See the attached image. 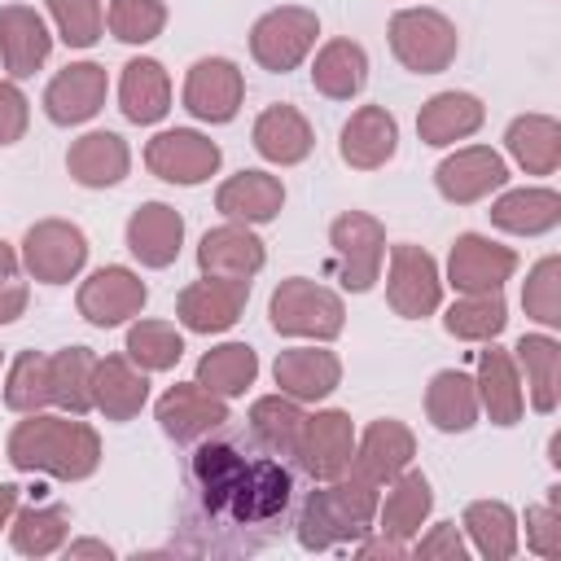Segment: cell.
Instances as JSON below:
<instances>
[{
    "mask_svg": "<svg viewBox=\"0 0 561 561\" xmlns=\"http://www.w3.org/2000/svg\"><path fill=\"white\" fill-rule=\"evenodd\" d=\"M377 517V482L359 478L351 469V478H333V486L311 491L298 517V539L302 548H333L342 539H355L368 530V522Z\"/></svg>",
    "mask_w": 561,
    "mask_h": 561,
    "instance_id": "obj_3",
    "label": "cell"
},
{
    "mask_svg": "<svg viewBox=\"0 0 561 561\" xmlns=\"http://www.w3.org/2000/svg\"><path fill=\"white\" fill-rule=\"evenodd\" d=\"M127 355L131 364H140L145 373H162V368H175L180 355H184V337L175 333V324L167 320H140L127 329Z\"/></svg>",
    "mask_w": 561,
    "mask_h": 561,
    "instance_id": "obj_44",
    "label": "cell"
},
{
    "mask_svg": "<svg viewBox=\"0 0 561 561\" xmlns=\"http://www.w3.org/2000/svg\"><path fill=\"white\" fill-rule=\"evenodd\" d=\"M355 456V430L346 412H316L302 421V438H298V460L311 478L333 482L351 469Z\"/></svg>",
    "mask_w": 561,
    "mask_h": 561,
    "instance_id": "obj_11",
    "label": "cell"
},
{
    "mask_svg": "<svg viewBox=\"0 0 561 561\" xmlns=\"http://www.w3.org/2000/svg\"><path fill=\"white\" fill-rule=\"evenodd\" d=\"M66 167H70V175L83 188H110V184H118L127 175L131 153H127L123 136H114V131H88V136H79L70 145Z\"/></svg>",
    "mask_w": 561,
    "mask_h": 561,
    "instance_id": "obj_26",
    "label": "cell"
},
{
    "mask_svg": "<svg viewBox=\"0 0 561 561\" xmlns=\"http://www.w3.org/2000/svg\"><path fill=\"white\" fill-rule=\"evenodd\" d=\"M561 219V197L552 188H513L491 206V224L517 237H535L557 228Z\"/></svg>",
    "mask_w": 561,
    "mask_h": 561,
    "instance_id": "obj_33",
    "label": "cell"
},
{
    "mask_svg": "<svg viewBox=\"0 0 561 561\" xmlns=\"http://www.w3.org/2000/svg\"><path fill=\"white\" fill-rule=\"evenodd\" d=\"M53 22L70 48H88L101 35V0H48Z\"/></svg>",
    "mask_w": 561,
    "mask_h": 561,
    "instance_id": "obj_48",
    "label": "cell"
},
{
    "mask_svg": "<svg viewBox=\"0 0 561 561\" xmlns=\"http://www.w3.org/2000/svg\"><path fill=\"white\" fill-rule=\"evenodd\" d=\"M158 421L175 443H193V438H202L228 421V403L219 394H210L206 386L188 381V386H171L158 399Z\"/></svg>",
    "mask_w": 561,
    "mask_h": 561,
    "instance_id": "obj_18",
    "label": "cell"
},
{
    "mask_svg": "<svg viewBox=\"0 0 561 561\" xmlns=\"http://www.w3.org/2000/svg\"><path fill=\"white\" fill-rule=\"evenodd\" d=\"M465 530L473 539V548L486 561H508L517 552V517L508 504L500 500H478L465 508Z\"/></svg>",
    "mask_w": 561,
    "mask_h": 561,
    "instance_id": "obj_39",
    "label": "cell"
},
{
    "mask_svg": "<svg viewBox=\"0 0 561 561\" xmlns=\"http://www.w3.org/2000/svg\"><path fill=\"white\" fill-rule=\"evenodd\" d=\"M517 267V254L508 245H495L478 232H465L456 237L451 245V259H447V276L460 294H486V289H500Z\"/></svg>",
    "mask_w": 561,
    "mask_h": 561,
    "instance_id": "obj_15",
    "label": "cell"
},
{
    "mask_svg": "<svg viewBox=\"0 0 561 561\" xmlns=\"http://www.w3.org/2000/svg\"><path fill=\"white\" fill-rule=\"evenodd\" d=\"M416 557H447V561H465V539L451 522H438L421 543H416Z\"/></svg>",
    "mask_w": 561,
    "mask_h": 561,
    "instance_id": "obj_52",
    "label": "cell"
},
{
    "mask_svg": "<svg viewBox=\"0 0 561 561\" xmlns=\"http://www.w3.org/2000/svg\"><path fill=\"white\" fill-rule=\"evenodd\" d=\"M390 48L412 75H438L456 61V26L434 9H403L390 18Z\"/></svg>",
    "mask_w": 561,
    "mask_h": 561,
    "instance_id": "obj_5",
    "label": "cell"
},
{
    "mask_svg": "<svg viewBox=\"0 0 561 561\" xmlns=\"http://www.w3.org/2000/svg\"><path fill=\"white\" fill-rule=\"evenodd\" d=\"M526 543L539 557H561V508H557V500L526 508Z\"/></svg>",
    "mask_w": 561,
    "mask_h": 561,
    "instance_id": "obj_49",
    "label": "cell"
},
{
    "mask_svg": "<svg viewBox=\"0 0 561 561\" xmlns=\"http://www.w3.org/2000/svg\"><path fill=\"white\" fill-rule=\"evenodd\" d=\"M473 386L482 390V403H486L495 425H513L522 416V381H517V368H513V359L504 351H495V346L482 351Z\"/></svg>",
    "mask_w": 561,
    "mask_h": 561,
    "instance_id": "obj_38",
    "label": "cell"
},
{
    "mask_svg": "<svg viewBox=\"0 0 561 561\" xmlns=\"http://www.w3.org/2000/svg\"><path fill=\"white\" fill-rule=\"evenodd\" d=\"M311 127L307 118L294 110V105H272L259 114L254 123V149L267 158V162H280V167H294L311 153Z\"/></svg>",
    "mask_w": 561,
    "mask_h": 561,
    "instance_id": "obj_30",
    "label": "cell"
},
{
    "mask_svg": "<svg viewBox=\"0 0 561 561\" xmlns=\"http://www.w3.org/2000/svg\"><path fill=\"white\" fill-rule=\"evenodd\" d=\"M9 460L26 473L44 469L53 478H88L101 465V438L83 421L31 412V421H18L9 434Z\"/></svg>",
    "mask_w": 561,
    "mask_h": 561,
    "instance_id": "obj_2",
    "label": "cell"
},
{
    "mask_svg": "<svg viewBox=\"0 0 561 561\" xmlns=\"http://www.w3.org/2000/svg\"><path fill=\"white\" fill-rule=\"evenodd\" d=\"M145 167L167 184H202L219 167V145L206 140L202 131L175 127L145 145Z\"/></svg>",
    "mask_w": 561,
    "mask_h": 561,
    "instance_id": "obj_8",
    "label": "cell"
},
{
    "mask_svg": "<svg viewBox=\"0 0 561 561\" xmlns=\"http://www.w3.org/2000/svg\"><path fill=\"white\" fill-rule=\"evenodd\" d=\"M425 416L434 421V430L443 434H460L478 421V386L473 377L456 373V368H443L434 373L430 390H425Z\"/></svg>",
    "mask_w": 561,
    "mask_h": 561,
    "instance_id": "obj_31",
    "label": "cell"
},
{
    "mask_svg": "<svg viewBox=\"0 0 561 561\" xmlns=\"http://www.w3.org/2000/svg\"><path fill=\"white\" fill-rule=\"evenodd\" d=\"M118 101L123 114L131 123H158L171 110V79L153 57H136L123 66V83H118Z\"/></svg>",
    "mask_w": 561,
    "mask_h": 561,
    "instance_id": "obj_29",
    "label": "cell"
},
{
    "mask_svg": "<svg viewBox=\"0 0 561 561\" xmlns=\"http://www.w3.org/2000/svg\"><path fill=\"white\" fill-rule=\"evenodd\" d=\"M416 451V438L403 421H373L364 430V443L359 451L351 456V469L368 482H390L394 473H403V465L412 460Z\"/></svg>",
    "mask_w": 561,
    "mask_h": 561,
    "instance_id": "obj_24",
    "label": "cell"
},
{
    "mask_svg": "<svg viewBox=\"0 0 561 561\" xmlns=\"http://www.w3.org/2000/svg\"><path fill=\"white\" fill-rule=\"evenodd\" d=\"M26 131V96L13 83H0V145L22 140Z\"/></svg>",
    "mask_w": 561,
    "mask_h": 561,
    "instance_id": "obj_51",
    "label": "cell"
},
{
    "mask_svg": "<svg viewBox=\"0 0 561 561\" xmlns=\"http://www.w3.org/2000/svg\"><path fill=\"white\" fill-rule=\"evenodd\" d=\"M197 263L206 276H237V280H250L259 267H263V241L241 228V224H224V228H210L197 245Z\"/></svg>",
    "mask_w": 561,
    "mask_h": 561,
    "instance_id": "obj_22",
    "label": "cell"
},
{
    "mask_svg": "<svg viewBox=\"0 0 561 561\" xmlns=\"http://www.w3.org/2000/svg\"><path fill=\"white\" fill-rule=\"evenodd\" d=\"M517 364L526 368L530 403L539 412H552L557 408V386H561V346L543 333H526L517 342Z\"/></svg>",
    "mask_w": 561,
    "mask_h": 561,
    "instance_id": "obj_40",
    "label": "cell"
},
{
    "mask_svg": "<svg viewBox=\"0 0 561 561\" xmlns=\"http://www.w3.org/2000/svg\"><path fill=\"white\" fill-rule=\"evenodd\" d=\"M438 267L421 245H394L390 250V280H386V298L399 316L421 320L438 307Z\"/></svg>",
    "mask_w": 561,
    "mask_h": 561,
    "instance_id": "obj_12",
    "label": "cell"
},
{
    "mask_svg": "<svg viewBox=\"0 0 561 561\" xmlns=\"http://www.w3.org/2000/svg\"><path fill=\"white\" fill-rule=\"evenodd\" d=\"M92 351L88 346H66L57 355H48V390H53V403H61L66 412L83 416L92 408Z\"/></svg>",
    "mask_w": 561,
    "mask_h": 561,
    "instance_id": "obj_37",
    "label": "cell"
},
{
    "mask_svg": "<svg viewBox=\"0 0 561 561\" xmlns=\"http://www.w3.org/2000/svg\"><path fill=\"white\" fill-rule=\"evenodd\" d=\"M245 298H250V280H237V276H206V280H193V285L180 294L175 316H180L184 329H193V333H219V329H228V324L241 320Z\"/></svg>",
    "mask_w": 561,
    "mask_h": 561,
    "instance_id": "obj_10",
    "label": "cell"
},
{
    "mask_svg": "<svg viewBox=\"0 0 561 561\" xmlns=\"http://www.w3.org/2000/svg\"><path fill=\"white\" fill-rule=\"evenodd\" d=\"M13 508H18V486L13 482H0V526L13 517Z\"/></svg>",
    "mask_w": 561,
    "mask_h": 561,
    "instance_id": "obj_55",
    "label": "cell"
},
{
    "mask_svg": "<svg viewBox=\"0 0 561 561\" xmlns=\"http://www.w3.org/2000/svg\"><path fill=\"white\" fill-rule=\"evenodd\" d=\"M22 259H26V267H31L35 280H44V285H66L70 276H79V267H83V259H88V241H83V232H79L75 224H66V219H44V224H35V228L26 232Z\"/></svg>",
    "mask_w": 561,
    "mask_h": 561,
    "instance_id": "obj_9",
    "label": "cell"
},
{
    "mask_svg": "<svg viewBox=\"0 0 561 561\" xmlns=\"http://www.w3.org/2000/svg\"><path fill=\"white\" fill-rule=\"evenodd\" d=\"M359 552H364V557H399L403 548H399V539H390V535H386V539H373V543H364Z\"/></svg>",
    "mask_w": 561,
    "mask_h": 561,
    "instance_id": "obj_53",
    "label": "cell"
},
{
    "mask_svg": "<svg viewBox=\"0 0 561 561\" xmlns=\"http://www.w3.org/2000/svg\"><path fill=\"white\" fill-rule=\"evenodd\" d=\"M368 79V57L355 39H329L320 53H316V66H311V83L316 92L333 96V101H351Z\"/></svg>",
    "mask_w": 561,
    "mask_h": 561,
    "instance_id": "obj_32",
    "label": "cell"
},
{
    "mask_svg": "<svg viewBox=\"0 0 561 561\" xmlns=\"http://www.w3.org/2000/svg\"><path fill=\"white\" fill-rule=\"evenodd\" d=\"M500 329H504V298H500V289L465 294V298L451 302V311H447V333H451V337L491 342Z\"/></svg>",
    "mask_w": 561,
    "mask_h": 561,
    "instance_id": "obj_43",
    "label": "cell"
},
{
    "mask_svg": "<svg viewBox=\"0 0 561 561\" xmlns=\"http://www.w3.org/2000/svg\"><path fill=\"white\" fill-rule=\"evenodd\" d=\"M302 412L294 399H280V394H267L250 408V430L254 438L276 451V456H298V438H302Z\"/></svg>",
    "mask_w": 561,
    "mask_h": 561,
    "instance_id": "obj_41",
    "label": "cell"
},
{
    "mask_svg": "<svg viewBox=\"0 0 561 561\" xmlns=\"http://www.w3.org/2000/svg\"><path fill=\"white\" fill-rule=\"evenodd\" d=\"M26 311V280L18 272V254L0 241V324H13Z\"/></svg>",
    "mask_w": 561,
    "mask_h": 561,
    "instance_id": "obj_50",
    "label": "cell"
},
{
    "mask_svg": "<svg viewBox=\"0 0 561 561\" xmlns=\"http://www.w3.org/2000/svg\"><path fill=\"white\" fill-rule=\"evenodd\" d=\"M241 70L224 57H202L184 79V110L202 123H228L241 110Z\"/></svg>",
    "mask_w": 561,
    "mask_h": 561,
    "instance_id": "obj_14",
    "label": "cell"
},
{
    "mask_svg": "<svg viewBox=\"0 0 561 561\" xmlns=\"http://www.w3.org/2000/svg\"><path fill=\"white\" fill-rule=\"evenodd\" d=\"M193 478L210 513L232 517L237 526L272 522L289 504V473L276 460H245L228 443H206L193 451Z\"/></svg>",
    "mask_w": 561,
    "mask_h": 561,
    "instance_id": "obj_1",
    "label": "cell"
},
{
    "mask_svg": "<svg viewBox=\"0 0 561 561\" xmlns=\"http://www.w3.org/2000/svg\"><path fill=\"white\" fill-rule=\"evenodd\" d=\"M145 280L127 267H101L79 285V316L96 329L123 324L145 307Z\"/></svg>",
    "mask_w": 561,
    "mask_h": 561,
    "instance_id": "obj_13",
    "label": "cell"
},
{
    "mask_svg": "<svg viewBox=\"0 0 561 561\" xmlns=\"http://www.w3.org/2000/svg\"><path fill=\"white\" fill-rule=\"evenodd\" d=\"M215 206H219L228 219L267 224V219H276V210L285 206V188H280V180L267 175V171H241V175H232V180L219 184Z\"/></svg>",
    "mask_w": 561,
    "mask_h": 561,
    "instance_id": "obj_27",
    "label": "cell"
},
{
    "mask_svg": "<svg viewBox=\"0 0 561 561\" xmlns=\"http://www.w3.org/2000/svg\"><path fill=\"white\" fill-rule=\"evenodd\" d=\"M48 26L35 9L26 4H4L0 9V57H4V70L13 79H26L35 75L44 61H48Z\"/></svg>",
    "mask_w": 561,
    "mask_h": 561,
    "instance_id": "obj_20",
    "label": "cell"
},
{
    "mask_svg": "<svg viewBox=\"0 0 561 561\" xmlns=\"http://www.w3.org/2000/svg\"><path fill=\"white\" fill-rule=\"evenodd\" d=\"M149 399L145 368H131L123 355H105L92 368V408H101L110 421H131Z\"/></svg>",
    "mask_w": 561,
    "mask_h": 561,
    "instance_id": "obj_23",
    "label": "cell"
},
{
    "mask_svg": "<svg viewBox=\"0 0 561 561\" xmlns=\"http://www.w3.org/2000/svg\"><path fill=\"white\" fill-rule=\"evenodd\" d=\"M272 329L285 333V337H316V342H329L342 333V298L316 280H302V276H289L276 285L272 294Z\"/></svg>",
    "mask_w": 561,
    "mask_h": 561,
    "instance_id": "obj_4",
    "label": "cell"
},
{
    "mask_svg": "<svg viewBox=\"0 0 561 561\" xmlns=\"http://www.w3.org/2000/svg\"><path fill=\"white\" fill-rule=\"evenodd\" d=\"M66 557H105V561H110V548H105V543H96V539H83V543H70V548H66Z\"/></svg>",
    "mask_w": 561,
    "mask_h": 561,
    "instance_id": "obj_54",
    "label": "cell"
},
{
    "mask_svg": "<svg viewBox=\"0 0 561 561\" xmlns=\"http://www.w3.org/2000/svg\"><path fill=\"white\" fill-rule=\"evenodd\" d=\"M329 241H333V254H337V276L346 289L364 294L377 272H381V254H386V228L364 215V210H346L333 219L329 228Z\"/></svg>",
    "mask_w": 561,
    "mask_h": 561,
    "instance_id": "obj_7",
    "label": "cell"
},
{
    "mask_svg": "<svg viewBox=\"0 0 561 561\" xmlns=\"http://www.w3.org/2000/svg\"><path fill=\"white\" fill-rule=\"evenodd\" d=\"M105 66H96V61H75V66H66L53 83H48V92H44V110H48V118L53 123H61V127H70V123H88L101 105H105Z\"/></svg>",
    "mask_w": 561,
    "mask_h": 561,
    "instance_id": "obj_17",
    "label": "cell"
},
{
    "mask_svg": "<svg viewBox=\"0 0 561 561\" xmlns=\"http://www.w3.org/2000/svg\"><path fill=\"white\" fill-rule=\"evenodd\" d=\"M522 307L539 324H561V259L535 263L526 289H522Z\"/></svg>",
    "mask_w": 561,
    "mask_h": 561,
    "instance_id": "obj_47",
    "label": "cell"
},
{
    "mask_svg": "<svg viewBox=\"0 0 561 561\" xmlns=\"http://www.w3.org/2000/svg\"><path fill=\"white\" fill-rule=\"evenodd\" d=\"M394 145H399V123L386 105H364L342 127V162L355 171H377L381 162L394 158Z\"/></svg>",
    "mask_w": 561,
    "mask_h": 561,
    "instance_id": "obj_19",
    "label": "cell"
},
{
    "mask_svg": "<svg viewBox=\"0 0 561 561\" xmlns=\"http://www.w3.org/2000/svg\"><path fill=\"white\" fill-rule=\"evenodd\" d=\"M254 377H259V355H254L245 342L215 346V351H206V355L197 359V386H206V390L219 394V399L241 394Z\"/></svg>",
    "mask_w": 561,
    "mask_h": 561,
    "instance_id": "obj_36",
    "label": "cell"
},
{
    "mask_svg": "<svg viewBox=\"0 0 561 561\" xmlns=\"http://www.w3.org/2000/svg\"><path fill=\"white\" fill-rule=\"evenodd\" d=\"M276 386L289 394V399H324L337 377H342V364L333 351H320V346H294V351H280L276 355Z\"/></svg>",
    "mask_w": 561,
    "mask_h": 561,
    "instance_id": "obj_25",
    "label": "cell"
},
{
    "mask_svg": "<svg viewBox=\"0 0 561 561\" xmlns=\"http://www.w3.org/2000/svg\"><path fill=\"white\" fill-rule=\"evenodd\" d=\"M184 241V219L167 206V202H145L131 219H127V250L145 263V267H167L175 263Z\"/></svg>",
    "mask_w": 561,
    "mask_h": 561,
    "instance_id": "obj_21",
    "label": "cell"
},
{
    "mask_svg": "<svg viewBox=\"0 0 561 561\" xmlns=\"http://www.w3.org/2000/svg\"><path fill=\"white\" fill-rule=\"evenodd\" d=\"M105 18H110L114 39L145 44V39H153L162 31L167 9H162V0H110V13Z\"/></svg>",
    "mask_w": 561,
    "mask_h": 561,
    "instance_id": "obj_46",
    "label": "cell"
},
{
    "mask_svg": "<svg viewBox=\"0 0 561 561\" xmlns=\"http://www.w3.org/2000/svg\"><path fill=\"white\" fill-rule=\"evenodd\" d=\"M504 180H508L504 158H500L495 149H486V145L460 149V153L443 158V162H438V171H434L438 193H443L447 202H456V206H469V202L486 197V193H491V188H500Z\"/></svg>",
    "mask_w": 561,
    "mask_h": 561,
    "instance_id": "obj_16",
    "label": "cell"
},
{
    "mask_svg": "<svg viewBox=\"0 0 561 561\" xmlns=\"http://www.w3.org/2000/svg\"><path fill=\"white\" fill-rule=\"evenodd\" d=\"M478 127H482V101L469 92H438L416 114V131L425 145H451L473 136Z\"/></svg>",
    "mask_w": 561,
    "mask_h": 561,
    "instance_id": "obj_28",
    "label": "cell"
},
{
    "mask_svg": "<svg viewBox=\"0 0 561 561\" xmlns=\"http://www.w3.org/2000/svg\"><path fill=\"white\" fill-rule=\"evenodd\" d=\"M4 403L13 412H39L44 403H53V390H48V355L39 351H22L9 368V381H4Z\"/></svg>",
    "mask_w": 561,
    "mask_h": 561,
    "instance_id": "obj_45",
    "label": "cell"
},
{
    "mask_svg": "<svg viewBox=\"0 0 561 561\" xmlns=\"http://www.w3.org/2000/svg\"><path fill=\"white\" fill-rule=\"evenodd\" d=\"M508 153L530 171V175H552L557 162H561V127L557 118L548 114H526V118H513L508 127Z\"/></svg>",
    "mask_w": 561,
    "mask_h": 561,
    "instance_id": "obj_34",
    "label": "cell"
},
{
    "mask_svg": "<svg viewBox=\"0 0 561 561\" xmlns=\"http://www.w3.org/2000/svg\"><path fill=\"white\" fill-rule=\"evenodd\" d=\"M430 504H434V495H430V482L421 473H394V486L386 491V504H377L381 535H390V539L416 535Z\"/></svg>",
    "mask_w": 561,
    "mask_h": 561,
    "instance_id": "obj_35",
    "label": "cell"
},
{
    "mask_svg": "<svg viewBox=\"0 0 561 561\" xmlns=\"http://www.w3.org/2000/svg\"><path fill=\"white\" fill-rule=\"evenodd\" d=\"M70 530V513L57 508V504H31L13 517V548L26 552V557H48L61 548Z\"/></svg>",
    "mask_w": 561,
    "mask_h": 561,
    "instance_id": "obj_42",
    "label": "cell"
},
{
    "mask_svg": "<svg viewBox=\"0 0 561 561\" xmlns=\"http://www.w3.org/2000/svg\"><path fill=\"white\" fill-rule=\"evenodd\" d=\"M316 35H320L316 13L311 9H298V4H285V9H272V13H263L254 22L250 53H254V61L263 70L285 75V70H294L307 57V48L316 44Z\"/></svg>",
    "mask_w": 561,
    "mask_h": 561,
    "instance_id": "obj_6",
    "label": "cell"
}]
</instances>
